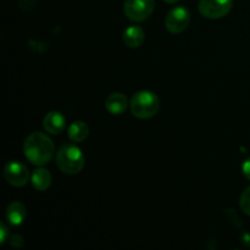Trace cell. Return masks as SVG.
Listing matches in <instances>:
<instances>
[{"label":"cell","mask_w":250,"mask_h":250,"mask_svg":"<svg viewBox=\"0 0 250 250\" xmlns=\"http://www.w3.org/2000/svg\"><path fill=\"white\" fill-rule=\"evenodd\" d=\"M190 22V14L183 6H176L166 15L165 27L170 33L180 34L188 28Z\"/></svg>","instance_id":"obj_5"},{"label":"cell","mask_w":250,"mask_h":250,"mask_svg":"<svg viewBox=\"0 0 250 250\" xmlns=\"http://www.w3.org/2000/svg\"><path fill=\"white\" fill-rule=\"evenodd\" d=\"M159 106H160V102H159L158 95L150 90H142V92L136 93L129 103L132 115L141 120L155 116L159 111Z\"/></svg>","instance_id":"obj_3"},{"label":"cell","mask_w":250,"mask_h":250,"mask_svg":"<svg viewBox=\"0 0 250 250\" xmlns=\"http://www.w3.org/2000/svg\"><path fill=\"white\" fill-rule=\"evenodd\" d=\"M146 34L142 27L129 26L124 32V43L128 48H139L143 44Z\"/></svg>","instance_id":"obj_10"},{"label":"cell","mask_w":250,"mask_h":250,"mask_svg":"<svg viewBox=\"0 0 250 250\" xmlns=\"http://www.w3.org/2000/svg\"><path fill=\"white\" fill-rule=\"evenodd\" d=\"M242 172H243L244 177L250 181V158L247 159L243 165H242Z\"/></svg>","instance_id":"obj_16"},{"label":"cell","mask_w":250,"mask_h":250,"mask_svg":"<svg viewBox=\"0 0 250 250\" xmlns=\"http://www.w3.org/2000/svg\"><path fill=\"white\" fill-rule=\"evenodd\" d=\"M163 1H165L166 4H175V2L178 1V0H163Z\"/></svg>","instance_id":"obj_18"},{"label":"cell","mask_w":250,"mask_h":250,"mask_svg":"<svg viewBox=\"0 0 250 250\" xmlns=\"http://www.w3.org/2000/svg\"><path fill=\"white\" fill-rule=\"evenodd\" d=\"M5 180L14 187H23L28 183L29 171L26 165L19 161H10L4 168Z\"/></svg>","instance_id":"obj_7"},{"label":"cell","mask_w":250,"mask_h":250,"mask_svg":"<svg viewBox=\"0 0 250 250\" xmlns=\"http://www.w3.org/2000/svg\"><path fill=\"white\" fill-rule=\"evenodd\" d=\"M128 106V99L124 93H112L105 100V107L112 115H121Z\"/></svg>","instance_id":"obj_9"},{"label":"cell","mask_w":250,"mask_h":250,"mask_svg":"<svg viewBox=\"0 0 250 250\" xmlns=\"http://www.w3.org/2000/svg\"><path fill=\"white\" fill-rule=\"evenodd\" d=\"M23 153L29 163L36 166H43L53 159L55 146L45 133L33 132L24 141Z\"/></svg>","instance_id":"obj_1"},{"label":"cell","mask_w":250,"mask_h":250,"mask_svg":"<svg viewBox=\"0 0 250 250\" xmlns=\"http://www.w3.org/2000/svg\"><path fill=\"white\" fill-rule=\"evenodd\" d=\"M26 207L21 202H12L6 209V219L12 226H20L26 219Z\"/></svg>","instance_id":"obj_11"},{"label":"cell","mask_w":250,"mask_h":250,"mask_svg":"<svg viewBox=\"0 0 250 250\" xmlns=\"http://www.w3.org/2000/svg\"><path fill=\"white\" fill-rule=\"evenodd\" d=\"M239 205H241L242 211L250 216V186L242 193L241 199H239Z\"/></svg>","instance_id":"obj_14"},{"label":"cell","mask_w":250,"mask_h":250,"mask_svg":"<svg viewBox=\"0 0 250 250\" xmlns=\"http://www.w3.org/2000/svg\"><path fill=\"white\" fill-rule=\"evenodd\" d=\"M0 233H1V238H0V243H5V241H6V236H7V229L6 226H5L4 224H0Z\"/></svg>","instance_id":"obj_17"},{"label":"cell","mask_w":250,"mask_h":250,"mask_svg":"<svg viewBox=\"0 0 250 250\" xmlns=\"http://www.w3.org/2000/svg\"><path fill=\"white\" fill-rule=\"evenodd\" d=\"M55 161L59 170L65 175H77L83 170L85 164L82 150L71 143H65L59 148Z\"/></svg>","instance_id":"obj_2"},{"label":"cell","mask_w":250,"mask_h":250,"mask_svg":"<svg viewBox=\"0 0 250 250\" xmlns=\"http://www.w3.org/2000/svg\"><path fill=\"white\" fill-rule=\"evenodd\" d=\"M68 138L75 143H81L85 141L89 136V127L83 121H75L68 126Z\"/></svg>","instance_id":"obj_13"},{"label":"cell","mask_w":250,"mask_h":250,"mask_svg":"<svg viewBox=\"0 0 250 250\" xmlns=\"http://www.w3.org/2000/svg\"><path fill=\"white\" fill-rule=\"evenodd\" d=\"M10 244H11L12 247H15V248H20V247H22V244H23V239H22V237L19 236V234H14V236L10 237Z\"/></svg>","instance_id":"obj_15"},{"label":"cell","mask_w":250,"mask_h":250,"mask_svg":"<svg viewBox=\"0 0 250 250\" xmlns=\"http://www.w3.org/2000/svg\"><path fill=\"white\" fill-rule=\"evenodd\" d=\"M43 126L48 133L60 134L65 129V117L58 111H50L45 115L43 120Z\"/></svg>","instance_id":"obj_8"},{"label":"cell","mask_w":250,"mask_h":250,"mask_svg":"<svg viewBox=\"0 0 250 250\" xmlns=\"http://www.w3.org/2000/svg\"><path fill=\"white\" fill-rule=\"evenodd\" d=\"M31 182L33 187L39 192H44L48 189L51 185V175L49 170L44 167H39L33 171L31 175Z\"/></svg>","instance_id":"obj_12"},{"label":"cell","mask_w":250,"mask_h":250,"mask_svg":"<svg viewBox=\"0 0 250 250\" xmlns=\"http://www.w3.org/2000/svg\"><path fill=\"white\" fill-rule=\"evenodd\" d=\"M232 0H200L199 12L207 19L216 20L226 16L232 9Z\"/></svg>","instance_id":"obj_6"},{"label":"cell","mask_w":250,"mask_h":250,"mask_svg":"<svg viewBox=\"0 0 250 250\" xmlns=\"http://www.w3.org/2000/svg\"><path fill=\"white\" fill-rule=\"evenodd\" d=\"M155 7V0H125L124 11L128 20L142 22L149 19Z\"/></svg>","instance_id":"obj_4"}]
</instances>
